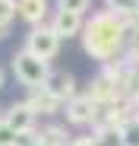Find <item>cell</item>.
Masks as SVG:
<instances>
[{"label": "cell", "instance_id": "obj_9", "mask_svg": "<svg viewBox=\"0 0 139 146\" xmlns=\"http://www.w3.org/2000/svg\"><path fill=\"white\" fill-rule=\"evenodd\" d=\"M16 16H19V3L16 0H0V32H3Z\"/></svg>", "mask_w": 139, "mask_h": 146}, {"label": "cell", "instance_id": "obj_13", "mask_svg": "<svg viewBox=\"0 0 139 146\" xmlns=\"http://www.w3.org/2000/svg\"><path fill=\"white\" fill-rule=\"evenodd\" d=\"M0 89H3V73H0Z\"/></svg>", "mask_w": 139, "mask_h": 146}, {"label": "cell", "instance_id": "obj_1", "mask_svg": "<svg viewBox=\"0 0 139 146\" xmlns=\"http://www.w3.org/2000/svg\"><path fill=\"white\" fill-rule=\"evenodd\" d=\"M82 44H85V54L89 57H98V60H111L114 54L120 51V44L127 38V16L114 13V10H101L95 13L85 29H82Z\"/></svg>", "mask_w": 139, "mask_h": 146}, {"label": "cell", "instance_id": "obj_6", "mask_svg": "<svg viewBox=\"0 0 139 146\" xmlns=\"http://www.w3.org/2000/svg\"><path fill=\"white\" fill-rule=\"evenodd\" d=\"M66 117L73 124H85V121L95 117V99L92 95H76V99L66 102Z\"/></svg>", "mask_w": 139, "mask_h": 146}, {"label": "cell", "instance_id": "obj_10", "mask_svg": "<svg viewBox=\"0 0 139 146\" xmlns=\"http://www.w3.org/2000/svg\"><path fill=\"white\" fill-rule=\"evenodd\" d=\"M92 7V0H57V10H70V13H85Z\"/></svg>", "mask_w": 139, "mask_h": 146}, {"label": "cell", "instance_id": "obj_12", "mask_svg": "<svg viewBox=\"0 0 139 146\" xmlns=\"http://www.w3.org/2000/svg\"><path fill=\"white\" fill-rule=\"evenodd\" d=\"M16 146H38V140H35V133H32V130H26V133H19Z\"/></svg>", "mask_w": 139, "mask_h": 146}, {"label": "cell", "instance_id": "obj_2", "mask_svg": "<svg viewBox=\"0 0 139 146\" xmlns=\"http://www.w3.org/2000/svg\"><path fill=\"white\" fill-rule=\"evenodd\" d=\"M13 73H16V80L26 89H44V83H48V76H51L48 60L35 57L32 51H26V48H22L19 54H13Z\"/></svg>", "mask_w": 139, "mask_h": 146}, {"label": "cell", "instance_id": "obj_7", "mask_svg": "<svg viewBox=\"0 0 139 146\" xmlns=\"http://www.w3.org/2000/svg\"><path fill=\"white\" fill-rule=\"evenodd\" d=\"M7 124L16 130V133H26V130H32V124H35V108L29 105V102H22V105H13L10 111H7Z\"/></svg>", "mask_w": 139, "mask_h": 146}, {"label": "cell", "instance_id": "obj_8", "mask_svg": "<svg viewBox=\"0 0 139 146\" xmlns=\"http://www.w3.org/2000/svg\"><path fill=\"white\" fill-rule=\"evenodd\" d=\"M19 3V19H26L29 26H44L48 19V0H16Z\"/></svg>", "mask_w": 139, "mask_h": 146}, {"label": "cell", "instance_id": "obj_11", "mask_svg": "<svg viewBox=\"0 0 139 146\" xmlns=\"http://www.w3.org/2000/svg\"><path fill=\"white\" fill-rule=\"evenodd\" d=\"M16 140H19V133L7 124V121H0V146H16Z\"/></svg>", "mask_w": 139, "mask_h": 146}, {"label": "cell", "instance_id": "obj_3", "mask_svg": "<svg viewBox=\"0 0 139 146\" xmlns=\"http://www.w3.org/2000/svg\"><path fill=\"white\" fill-rule=\"evenodd\" d=\"M60 35L51 29V26H35L32 32H29V38H26V51H32L35 57H41V60H51L57 51H60Z\"/></svg>", "mask_w": 139, "mask_h": 146}, {"label": "cell", "instance_id": "obj_4", "mask_svg": "<svg viewBox=\"0 0 139 146\" xmlns=\"http://www.w3.org/2000/svg\"><path fill=\"white\" fill-rule=\"evenodd\" d=\"M44 92L54 95L57 102L76 99V80H73V73H66V70H51L48 83H44Z\"/></svg>", "mask_w": 139, "mask_h": 146}, {"label": "cell", "instance_id": "obj_5", "mask_svg": "<svg viewBox=\"0 0 139 146\" xmlns=\"http://www.w3.org/2000/svg\"><path fill=\"white\" fill-rule=\"evenodd\" d=\"M51 29L60 35V38H73L85 29V22H82V13H70V10H54L51 16Z\"/></svg>", "mask_w": 139, "mask_h": 146}]
</instances>
